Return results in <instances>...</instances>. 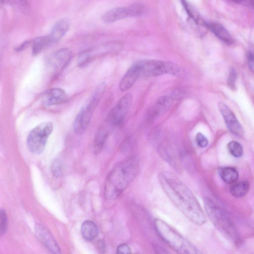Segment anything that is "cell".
<instances>
[{
    "instance_id": "obj_1",
    "label": "cell",
    "mask_w": 254,
    "mask_h": 254,
    "mask_svg": "<svg viewBox=\"0 0 254 254\" xmlns=\"http://www.w3.org/2000/svg\"><path fill=\"white\" fill-rule=\"evenodd\" d=\"M160 185L169 199L192 223L202 225L206 217L189 188L175 174L163 172L158 175Z\"/></svg>"
},
{
    "instance_id": "obj_2",
    "label": "cell",
    "mask_w": 254,
    "mask_h": 254,
    "mask_svg": "<svg viewBox=\"0 0 254 254\" xmlns=\"http://www.w3.org/2000/svg\"><path fill=\"white\" fill-rule=\"evenodd\" d=\"M139 168V161L135 157H129L115 166L105 182V198L114 200L120 196L135 179Z\"/></svg>"
},
{
    "instance_id": "obj_3",
    "label": "cell",
    "mask_w": 254,
    "mask_h": 254,
    "mask_svg": "<svg viewBox=\"0 0 254 254\" xmlns=\"http://www.w3.org/2000/svg\"><path fill=\"white\" fill-rule=\"evenodd\" d=\"M204 205L208 218L218 231L235 245H241L242 238L228 213L209 198L204 199Z\"/></svg>"
},
{
    "instance_id": "obj_4",
    "label": "cell",
    "mask_w": 254,
    "mask_h": 254,
    "mask_svg": "<svg viewBox=\"0 0 254 254\" xmlns=\"http://www.w3.org/2000/svg\"><path fill=\"white\" fill-rule=\"evenodd\" d=\"M154 224L160 238L178 254H202L190 242L163 220L156 219Z\"/></svg>"
},
{
    "instance_id": "obj_5",
    "label": "cell",
    "mask_w": 254,
    "mask_h": 254,
    "mask_svg": "<svg viewBox=\"0 0 254 254\" xmlns=\"http://www.w3.org/2000/svg\"><path fill=\"white\" fill-rule=\"evenodd\" d=\"M106 85L101 83L83 105L76 116L73 123V130L78 134H82L88 127L94 111L102 97L106 89Z\"/></svg>"
},
{
    "instance_id": "obj_6",
    "label": "cell",
    "mask_w": 254,
    "mask_h": 254,
    "mask_svg": "<svg viewBox=\"0 0 254 254\" xmlns=\"http://www.w3.org/2000/svg\"><path fill=\"white\" fill-rule=\"evenodd\" d=\"M53 129V124L50 122L43 123L33 128L27 138L28 150L34 154H41L45 149Z\"/></svg>"
},
{
    "instance_id": "obj_7",
    "label": "cell",
    "mask_w": 254,
    "mask_h": 254,
    "mask_svg": "<svg viewBox=\"0 0 254 254\" xmlns=\"http://www.w3.org/2000/svg\"><path fill=\"white\" fill-rule=\"evenodd\" d=\"M140 74L144 76H156L164 74L178 75L180 69L177 65L169 62L154 60L138 62Z\"/></svg>"
},
{
    "instance_id": "obj_8",
    "label": "cell",
    "mask_w": 254,
    "mask_h": 254,
    "mask_svg": "<svg viewBox=\"0 0 254 254\" xmlns=\"http://www.w3.org/2000/svg\"><path fill=\"white\" fill-rule=\"evenodd\" d=\"M132 99L130 93L126 94L109 112L106 123L111 127L120 126L123 123L131 106Z\"/></svg>"
},
{
    "instance_id": "obj_9",
    "label": "cell",
    "mask_w": 254,
    "mask_h": 254,
    "mask_svg": "<svg viewBox=\"0 0 254 254\" xmlns=\"http://www.w3.org/2000/svg\"><path fill=\"white\" fill-rule=\"evenodd\" d=\"M72 52L68 48H62L53 53L48 59V67L55 76L59 74L69 64Z\"/></svg>"
},
{
    "instance_id": "obj_10",
    "label": "cell",
    "mask_w": 254,
    "mask_h": 254,
    "mask_svg": "<svg viewBox=\"0 0 254 254\" xmlns=\"http://www.w3.org/2000/svg\"><path fill=\"white\" fill-rule=\"evenodd\" d=\"M218 105L219 110L229 130L236 135L243 136L244 133L243 127L233 111L223 102H219Z\"/></svg>"
},
{
    "instance_id": "obj_11",
    "label": "cell",
    "mask_w": 254,
    "mask_h": 254,
    "mask_svg": "<svg viewBox=\"0 0 254 254\" xmlns=\"http://www.w3.org/2000/svg\"><path fill=\"white\" fill-rule=\"evenodd\" d=\"M174 102L172 96L164 95L160 97L153 103L147 112V118L152 121L167 111Z\"/></svg>"
},
{
    "instance_id": "obj_12",
    "label": "cell",
    "mask_w": 254,
    "mask_h": 254,
    "mask_svg": "<svg viewBox=\"0 0 254 254\" xmlns=\"http://www.w3.org/2000/svg\"><path fill=\"white\" fill-rule=\"evenodd\" d=\"M39 239L53 254H62L61 250L50 232L44 226L37 224L35 227Z\"/></svg>"
},
{
    "instance_id": "obj_13",
    "label": "cell",
    "mask_w": 254,
    "mask_h": 254,
    "mask_svg": "<svg viewBox=\"0 0 254 254\" xmlns=\"http://www.w3.org/2000/svg\"><path fill=\"white\" fill-rule=\"evenodd\" d=\"M67 98L65 91L59 88L49 89L42 95V101L47 106L63 103L67 100Z\"/></svg>"
},
{
    "instance_id": "obj_14",
    "label": "cell",
    "mask_w": 254,
    "mask_h": 254,
    "mask_svg": "<svg viewBox=\"0 0 254 254\" xmlns=\"http://www.w3.org/2000/svg\"><path fill=\"white\" fill-rule=\"evenodd\" d=\"M140 75V69L136 63L128 69L122 78L119 83L120 90L124 92L130 88Z\"/></svg>"
},
{
    "instance_id": "obj_15",
    "label": "cell",
    "mask_w": 254,
    "mask_h": 254,
    "mask_svg": "<svg viewBox=\"0 0 254 254\" xmlns=\"http://www.w3.org/2000/svg\"><path fill=\"white\" fill-rule=\"evenodd\" d=\"M205 26L218 39L225 44L231 45L234 43L232 35L222 24L216 22H206Z\"/></svg>"
},
{
    "instance_id": "obj_16",
    "label": "cell",
    "mask_w": 254,
    "mask_h": 254,
    "mask_svg": "<svg viewBox=\"0 0 254 254\" xmlns=\"http://www.w3.org/2000/svg\"><path fill=\"white\" fill-rule=\"evenodd\" d=\"M69 27L67 19H62L57 21L52 28L49 36L52 45L57 43L67 32Z\"/></svg>"
},
{
    "instance_id": "obj_17",
    "label": "cell",
    "mask_w": 254,
    "mask_h": 254,
    "mask_svg": "<svg viewBox=\"0 0 254 254\" xmlns=\"http://www.w3.org/2000/svg\"><path fill=\"white\" fill-rule=\"evenodd\" d=\"M129 17L127 6L113 8L102 16V20L107 23H110L117 20Z\"/></svg>"
},
{
    "instance_id": "obj_18",
    "label": "cell",
    "mask_w": 254,
    "mask_h": 254,
    "mask_svg": "<svg viewBox=\"0 0 254 254\" xmlns=\"http://www.w3.org/2000/svg\"><path fill=\"white\" fill-rule=\"evenodd\" d=\"M111 127L107 124L102 126L97 132L94 141V151L96 154L99 153L108 137Z\"/></svg>"
},
{
    "instance_id": "obj_19",
    "label": "cell",
    "mask_w": 254,
    "mask_h": 254,
    "mask_svg": "<svg viewBox=\"0 0 254 254\" xmlns=\"http://www.w3.org/2000/svg\"><path fill=\"white\" fill-rule=\"evenodd\" d=\"M81 233L85 240L92 241L97 237L98 229L94 222L87 220L84 221L81 225Z\"/></svg>"
},
{
    "instance_id": "obj_20",
    "label": "cell",
    "mask_w": 254,
    "mask_h": 254,
    "mask_svg": "<svg viewBox=\"0 0 254 254\" xmlns=\"http://www.w3.org/2000/svg\"><path fill=\"white\" fill-rule=\"evenodd\" d=\"M218 174L222 180L227 184H232L238 178V171L234 167H227L219 168Z\"/></svg>"
},
{
    "instance_id": "obj_21",
    "label": "cell",
    "mask_w": 254,
    "mask_h": 254,
    "mask_svg": "<svg viewBox=\"0 0 254 254\" xmlns=\"http://www.w3.org/2000/svg\"><path fill=\"white\" fill-rule=\"evenodd\" d=\"M32 53L37 55L42 50L52 45L49 35L37 37L32 41Z\"/></svg>"
},
{
    "instance_id": "obj_22",
    "label": "cell",
    "mask_w": 254,
    "mask_h": 254,
    "mask_svg": "<svg viewBox=\"0 0 254 254\" xmlns=\"http://www.w3.org/2000/svg\"><path fill=\"white\" fill-rule=\"evenodd\" d=\"M249 189V183L247 181H243L232 186L230 192L234 197H241L247 193Z\"/></svg>"
},
{
    "instance_id": "obj_23",
    "label": "cell",
    "mask_w": 254,
    "mask_h": 254,
    "mask_svg": "<svg viewBox=\"0 0 254 254\" xmlns=\"http://www.w3.org/2000/svg\"><path fill=\"white\" fill-rule=\"evenodd\" d=\"M129 15L131 17L140 16L146 13L147 8L141 3H134L127 6Z\"/></svg>"
},
{
    "instance_id": "obj_24",
    "label": "cell",
    "mask_w": 254,
    "mask_h": 254,
    "mask_svg": "<svg viewBox=\"0 0 254 254\" xmlns=\"http://www.w3.org/2000/svg\"><path fill=\"white\" fill-rule=\"evenodd\" d=\"M229 153L234 157H241L243 154V149L241 144L236 141H230L227 144Z\"/></svg>"
},
{
    "instance_id": "obj_25",
    "label": "cell",
    "mask_w": 254,
    "mask_h": 254,
    "mask_svg": "<svg viewBox=\"0 0 254 254\" xmlns=\"http://www.w3.org/2000/svg\"><path fill=\"white\" fill-rule=\"evenodd\" d=\"M237 71L235 68L231 67L227 78V85L232 90H235L237 80Z\"/></svg>"
},
{
    "instance_id": "obj_26",
    "label": "cell",
    "mask_w": 254,
    "mask_h": 254,
    "mask_svg": "<svg viewBox=\"0 0 254 254\" xmlns=\"http://www.w3.org/2000/svg\"><path fill=\"white\" fill-rule=\"evenodd\" d=\"M91 56L88 51H84L80 53L78 58V64L80 66L86 64L90 61Z\"/></svg>"
},
{
    "instance_id": "obj_27",
    "label": "cell",
    "mask_w": 254,
    "mask_h": 254,
    "mask_svg": "<svg viewBox=\"0 0 254 254\" xmlns=\"http://www.w3.org/2000/svg\"><path fill=\"white\" fill-rule=\"evenodd\" d=\"M7 228V216L4 209H1L0 212V231L1 234L4 233Z\"/></svg>"
},
{
    "instance_id": "obj_28",
    "label": "cell",
    "mask_w": 254,
    "mask_h": 254,
    "mask_svg": "<svg viewBox=\"0 0 254 254\" xmlns=\"http://www.w3.org/2000/svg\"><path fill=\"white\" fill-rule=\"evenodd\" d=\"M195 141L197 145L201 147L204 148L206 147L208 144L207 138L201 133L198 132L195 136Z\"/></svg>"
},
{
    "instance_id": "obj_29",
    "label": "cell",
    "mask_w": 254,
    "mask_h": 254,
    "mask_svg": "<svg viewBox=\"0 0 254 254\" xmlns=\"http://www.w3.org/2000/svg\"><path fill=\"white\" fill-rule=\"evenodd\" d=\"M62 164L59 160L55 161L52 164V171L56 177H60L62 174Z\"/></svg>"
},
{
    "instance_id": "obj_30",
    "label": "cell",
    "mask_w": 254,
    "mask_h": 254,
    "mask_svg": "<svg viewBox=\"0 0 254 254\" xmlns=\"http://www.w3.org/2000/svg\"><path fill=\"white\" fill-rule=\"evenodd\" d=\"M131 250L126 244H122L118 246L116 249V254H131Z\"/></svg>"
},
{
    "instance_id": "obj_31",
    "label": "cell",
    "mask_w": 254,
    "mask_h": 254,
    "mask_svg": "<svg viewBox=\"0 0 254 254\" xmlns=\"http://www.w3.org/2000/svg\"><path fill=\"white\" fill-rule=\"evenodd\" d=\"M247 62L249 67L254 72V53L249 52L247 55Z\"/></svg>"
},
{
    "instance_id": "obj_32",
    "label": "cell",
    "mask_w": 254,
    "mask_h": 254,
    "mask_svg": "<svg viewBox=\"0 0 254 254\" xmlns=\"http://www.w3.org/2000/svg\"><path fill=\"white\" fill-rule=\"evenodd\" d=\"M30 43L31 42L30 41H25L16 47L15 48V50L16 52H20L24 50L27 46H28V45L31 44Z\"/></svg>"
},
{
    "instance_id": "obj_33",
    "label": "cell",
    "mask_w": 254,
    "mask_h": 254,
    "mask_svg": "<svg viewBox=\"0 0 254 254\" xmlns=\"http://www.w3.org/2000/svg\"><path fill=\"white\" fill-rule=\"evenodd\" d=\"M98 247L99 248V250L102 253H104V252L106 250L105 245L104 243L102 241L99 242L98 244Z\"/></svg>"
}]
</instances>
